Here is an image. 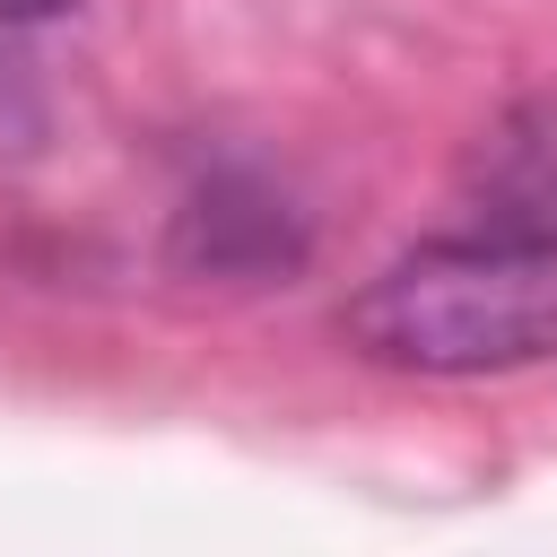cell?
I'll list each match as a JSON object with an SVG mask.
<instances>
[{
    "instance_id": "1",
    "label": "cell",
    "mask_w": 557,
    "mask_h": 557,
    "mask_svg": "<svg viewBox=\"0 0 557 557\" xmlns=\"http://www.w3.org/2000/svg\"><path fill=\"white\" fill-rule=\"evenodd\" d=\"M339 339L366 366L444 374V383L548 366L557 357V252L435 235V244L383 261L339 305Z\"/></svg>"
},
{
    "instance_id": "2",
    "label": "cell",
    "mask_w": 557,
    "mask_h": 557,
    "mask_svg": "<svg viewBox=\"0 0 557 557\" xmlns=\"http://www.w3.org/2000/svg\"><path fill=\"white\" fill-rule=\"evenodd\" d=\"M305 252H313V218L296 209V191L244 165L191 183L165 226V261L200 287H270V278H296Z\"/></svg>"
},
{
    "instance_id": "3",
    "label": "cell",
    "mask_w": 557,
    "mask_h": 557,
    "mask_svg": "<svg viewBox=\"0 0 557 557\" xmlns=\"http://www.w3.org/2000/svg\"><path fill=\"white\" fill-rule=\"evenodd\" d=\"M453 183H461L470 235L522 244V252H557V96L505 104L470 139V157H461Z\"/></svg>"
},
{
    "instance_id": "4",
    "label": "cell",
    "mask_w": 557,
    "mask_h": 557,
    "mask_svg": "<svg viewBox=\"0 0 557 557\" xmlns=\"http://www.w3.org/2000/svg\"><path fill=\"white\" fill-rule=\"evenodd\" d=\"M61 9H70V0H0V17H9V26H35V17H61Z\"/></svg>"
}]
</instances>
